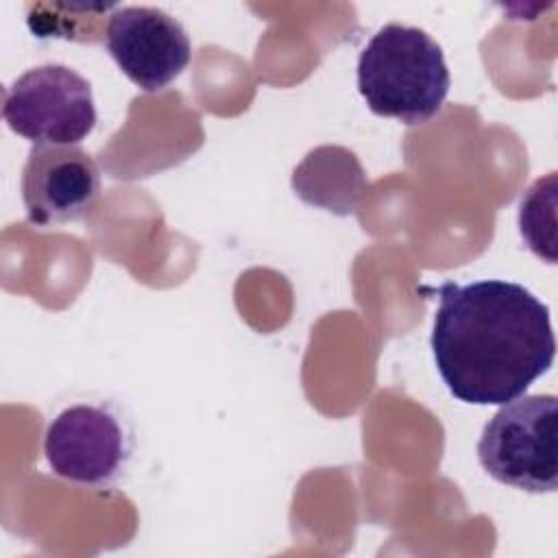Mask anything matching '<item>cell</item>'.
<instances>
[{
	"mask_svg": "<svg viewBox=\"0 0 558 558\" xmlns=\"http://www.w3.org/2000/svg\"><path fill=\"white\" fill-rule=\"evenodd\" d=\"M432 353L449 392L473 405H504L543 377L556 355L549 307L504 279L438 286Z\"/></svg>",
	"mask_w": 558,
	"mask_h": 558,
	"instance_id": "obj_1",
	"label": "cell"
},
{
	"mask_svg": "<svg viewBox=\"0 0 558 558\" xmlns=\"http://www.w3.org/2000/svg\"><path fill=\"white\" fill-rule=\"evenodd\" d=\"M105 44L118 68L144 92L168 87L190 63L185 28L155 7H118L109 13Z\"/></svg>",
	"mask_w": 558,
	"mask_h": 558,
	"instance_id": "obj_6",
	"label": "cell"
},
{
	"mask_svg": "<svg viewBox=\"0 0 558 558\" xmlns=\"http://www.w3.org/2000/svg\"><path fill=\"white\" fill-rule=\"evenodd\" d=\"M558 399L525 395L504 403L484 425L477 458L484 471L512 488L554 493L558 488Z\"/></svg>",
	"mask_w": 558,
	"mask_h": 558,
	"instance_id": "obj_3",
	"label": "cell"
},
{
	"mask_svg": "<svg viewBox=\"0 0 558 558\" xmlns=\"http://www.w3.org/2000/svg\"><path fill=\"white\" fill-rule=\"evenodd\" d=\"M2 118L35 146H76L96 126L92 85L68 65L31 68L4 89Z\"/></svg>",
	"mask_w": 558,
	"mask_h": 558,
	"instance_id": "obj_4",
	"label": "cell"
},
{
	"mask_svg": "<svg viewBox=\"0 0 558 558\" xmlns=\"http://www.w3.org/2000/svg\"><path fill=\"white\" fill-rule=\"evenodd\" d=\"M100 196V170L78 146H33L22 168V201L35 227L83 218Z\"/></svg>",
	"mask_w": 558,
	"mask_h": 558,
	"instance_id": "obj_7",
	"label": "cell"
},
{
	"mask_svg": "<svg viewBox=\"0 0 558 558\" xmlns=\"http://www.w3.org/2000/svg\"><path fill=\"white\" fill-rule=\"evenodd\" d=\"M519 229L532 253L556 264V172L538 179L521 198Z\"/></svg>",
	"mask_w": 558,
	"mask_h": 558,
	"instance_id": "obj_10",
	"label": "cell"
},
{
	"mask_svg": "<svg viewBox=\"0 0 558 558\" xmlns=\"http://www.w3.org/2000/svg\"><path fill=\"white\" fill-rule=\"evenodd\" d=\"M44 453L61 480L105 488L120 477L131 453V440L113 410L76 403L50 421Z\"/></svg>",
	"mask_w": 558,
	"mask_h": 558,
	"instance_id": "obj_5",
	"label": "cell"
},
{
	"mask_svg": "<svg viewBox=\"0 0 558 558\" xmlns=\"http://www.w3.org/2000/svg\"><path fill=\"white\" fill-rule=\"evenodd\" d=\"M292 190L307 205L349 216L366 190V174L353 150L318 146L294 168Z\"/></svg>",
	"mask_w": 558,
	"mask_h": 558,
	"instance_id": "obj_8",
	"label": "cell"
},
{
	"mask_svg": "<svg viewBox=\"0 0 558 558\" xmlns=\"http://www.w3.org/2000/svg\"><path fill=\"white\" fill-rule=\"evenodd\" d=\"M116 7L111 4H65V2H37L26 4L28 28L37 37H61L83 44L105 39V15Z\"/></svg>",
	"mask_w": 558,
	"mask_h": 558,
	"instance_id": "obj_9",
	"label": "cell"
},
{
	"mask_svg": "<svg viewBox=\"0 0 558 558\" xmlns=\"http://www.w3.org/2000/svg\"><path fill=\"white\" fill-rule=\"evenodd\" d=\"M449 83L442 48L416 26L386 24L357 59V89L368 109L403 124L434 118Z\"/></svg>",
	"mask_w": 558,
	"mask_h": 558,
	"instance_id": "obj_2",
	"label": "cell"
}]
</instances>
